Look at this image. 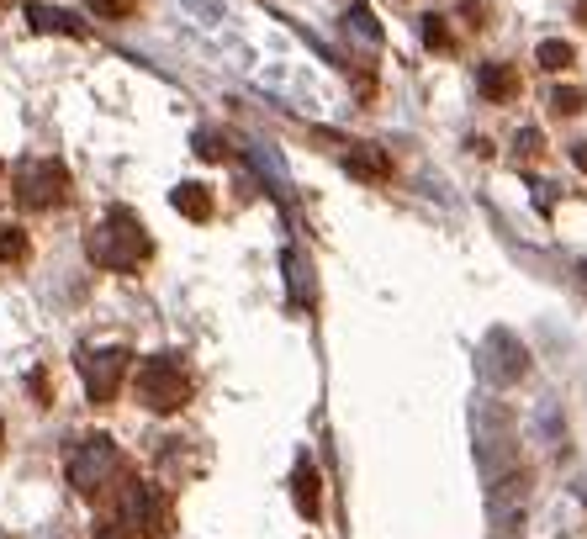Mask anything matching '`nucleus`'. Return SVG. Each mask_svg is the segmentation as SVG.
Segmentation results:
<instances>
[{"instance_id": "nucleus-17", "label": "nucleus", "mask_w": 587, "mask_h": 539, "mask_svg": "<svg viewBox=\"0 0 587 539\" xmlns=\"http://www.w3.org/2000/svg\"><path fill=\"white\" fill-rule=\"evenodd\" d=\"M133 6H138V0H90V11L106 16V22H127V16H133Z\"/></svg>"}, {"instance_id": "nucleus-1", "label": "nucleus", "mask_w": 587, "mask_h": 539, "mask_svg": "<svg viewBox=\"0 0 587 539\" xmlns=\"http://www.w3.org/2000/svg\"><path fill=\"white\" fill-rule=\"evenodd\" d=\"M85 254L96 259L101 270L133 275V270L143 265V259L154 254V238H149V228H143V217H138L133 207H112L101 228H90V238H85Z\"/></svg>"}, {"instance_id": "nucleus-18", "label": "nucleus", "mask_w": 587, "mask_h": 539, "mask_svg": "<svg viewBox=\"0 0 587 539\" xmlns=\"http://www.w3.org/2000/svg\"><path fill=\"white\" fill-rule=\"evenodd\" d=\"M424 37H429V48H450V32H445L439 16H429V22H424Z\"/></svg>"}, {"instance_id": "nucleus-12", "label": "nucleus", "mask_w": 587, "mask_h": 539, "mask_svg": "<svg viewBox=\"0 0 587 539\" xmlns=\"http://www.w3.org/2000/svg\"><path fill=\"white\" fill-rule=\"evenodd\" d=\"M32 259V238L22 228H0V265H27Z\"/></svg>"}, {"instance_id": "nucleus-7", "label": "nucleus", "mask_w": 587, "mask_h": 539, "mask_svg": "<svg viewBox=\"0 0 587 539\" xmlns=\"http://www.w3.org/2000/svg\"><path fill=\"white\" fill-rule=\"evenodd\" d=\"M291 497H297V513L307 524L323 518V476H318L313 460H297V471H291Z\"/></svg>"}, {"instance_id": "nucleus-19", "label": "nucleus", "mask_w": 587, "mask_h": 539, "mask_svg": "<svg viewBox=\"0 0 587 539\" xmlns=\"http://www.w3.org/2000/svg\"><path fill=\"white\" fill-rule=\"evenodd\" d=\"M196 154H201V159H223V154H228V148H223V143H217L212 133H201V138H196Z\"/></svg>"}, {"instance_id": "nucleus-15", "label": "nucleus", "mask_w": 587, "mask_h": 539, "mask_svg": "<svg viewBox=\"0 0 587 539\" xmlns=\"http://www.w3.org/2000/svg\"><path fill=\"white\" fill-rule=\"evenodd\" d=\"M572 59H577L572 43H556V37H550V43H540V64H545V69H572Z\"/></svg>"}, {"instance_id": "nucleus-4", "label": "nucleus", "mask_w": 587, "mask_h": 539, "mask_svg": "<svg viewBox=\"0 0 587 539\" xmlns=\"http://www.w3.org/2000/svg\"><path fill=\"white\" fill-rule=\"evenodd\" d=\"M117 476H122V455H117V444L106 434H90L85 444L69 450V481H75V492L96 497V492L112 487Z\"/></svg>"}, {"instance_id": "nucleus-3", "label": "nucleus", "mask_w": 587, "mask_h": 539, "mask_svg": "<svg viewBox=\"0 0 587 539\" xmlns=\"http://www.w3.org/2000/svg\"><path fill=\"white\" fill-rule=\"evenodd\" d=\"M11 196H16V207H27V212H53V207H64V196H69V170L59 159H27V164H16V175H11Z\"/></svg>"}, {"instance_id": "nucleus-9", "label": "nucleus", "mask_w": 587, "mask_h": 539, "mask_svg": "<svg viewBox=\"0 0 587 539\" xmlns=\"http://www.w3.org/2000/svg\"><path fill=\"white\" fill-rule=\"evenodd\" d=\"M344 164H350V175L371 180V185L392 175V154L381 143H350V159H344Z\"/></svg>"}, {"instance_id": "nucleus-8", "label": "nucleus", "mask_w": 587, "mask_h": 539, "mask_svg": "<svg viewBox=\"0 0 587 539\" xmlns=\"http://www.w3.org/2000/svg\"><path fill=\"white\" fill-rule=\"evenodd\" d=\"M476 90H482V101H492V106H508V101H519V69L513 64H482L476 69Z\"/></svg>"}, {"instance_id": "nucleus-2", "label": "nucleus", "mask_w": 587, "mask_h": 539, "mask_svg": "<svg viewBox=\"0 0 587 539\" xmlns=\"http://www.w3.org/2000/svg\"><path fill=\"white\" fill-rule=\"evenodd\" d=\"M138 402L149 407V413H180V407L191 402V376L186 365H180V355H149L138 365Z\"/></svg>"}, {"instance_id": "nucleus-6", "label": "nucleus", "mask_w": 587, "mask_h": 539, "mask_svg": "<svg viewBox=\"0 0 587 539\" xmlns=\"http://www.w3.org/2000/svg\"><path fill=\"white\" fill-rule=\"evenodd\" d=\"M127 370H133V355H127V349H85L80 355V376H85V392H90L96 407L117 402Z\"/></svg>"}, {"instance_id": "nucleus-14", "label": "nucleus", "mask_w": 587, "mask_h": 539, "mask_svg": "<svg viewBox=\"0 0 587 539\" xmlns=\"http://www.w3.org/2000/svg\"><path fill=\"white\" fill-rule=\"evenodd\" d=\"M344 22H350L360 37H371V43H381V22H376V11H371V6H350V11H344Z\"/></svg>"}, {"instance_id": "nucleus-11", "label": "nucleus", "mask_w": 587, "mask_h": 539, "mask_svg": "<svg viewBox=\"0 0 587 539\" xmlns=\"http://www.w3.org/2000/svg\"><path fill=\"white\" fill-rule=\"evenodd\" d=\"M27 22L38 27V32H69V37H80V32H85L69 11H53V6H27Z\"/></svg>"}, {"instance_id": "nucleus-22", "label": "nucleus", "mask_w": 587, "mask_h": 539, "mask_svg": "<svg viewBox=\"0 0 587 539\" xmlns=\"http://www.w3.org/2000/svg\"><path fill=\"white\" fill-rule=\"evenodd\" d=\"M0 439H6V423H0Z\"/></svg>"}, {"instance_id": "nucleus-10", "label": "nucleus", "mask_w": 587, "mask_h": 539, "mask_svg": "<svg viewBox=\"0 0 587 539\" xmlns=\"http://www.w3.org/2000/svg\"><path fill=\"white\" fill-rule=\"evenodd\" d=\"M170 207L180 217H191V222H212V191H207V185H196V180H186V185H175V191H170Z\"/></svg>"}, {"instance_id": "nucleus-16", "label": "nucleus", "mask_w": 587, "mask_h": 539, "mask_svg": "<svg viewBox=\"0 0 587 539\" xmlns=\"http://www.w3.org/2000/svg\"><path fill=\"white\" fill-rule=\"evenodd\" d=\"M545 154V138L535 133V127H524L519 138H513V159H540Z\"/></svg>"}, {"instance_id": "nucleus-21", "label": "nucleus", "mask_w": 587, "mask_h": 539, "mask_svg": "<svg viewBox=\"0 0 587 539\" xmlns=\"http://www.w3.org/2000/svg\"><path fill=\"white\" fill-rule=\"evenodd\" d=\"M96 539H138V534L127 529V524H101V529H96Z\"/></svg>"}, {"instance_id": "nucleus-20", "label": "nucleus", "mask_w": 587, "mask_h": 539, "mask_svg": "<svg viewBox=\"0 0 587 539\" xmlns=\"http://www.w3.org/2000/svg\"><path fill=\"white\" fill-rule=\"evenodd\" d=\"M286 270H291V291H297V302H302V254L297 249H286Z\"/></svg>"}, {"instance_id": "nucleus-13", "label": "nucleus", "mask_w": 587, "mask_h": 539, "mask_svg": "<svg viewBox=\"0 0 587 539\" xmlns=\"http://www.w3.org/2000/svg\"><path fill=\"white\" fill-rule=\"evenodd\" d=\"M582 106H587V90H577V85H556V90H550V111H556V117H577Z\"/></svg>"}, {"instance_id": "nucleus-5", "label": "nucleus", "mask_w": 587, "mask_h": 539, "mask_svg": "<svg viewBox=\"0 0 587 539\" xmlns=\"http://www.w3.org/2000/svg\"><path fill=\"white\" fill-rule=\"evenodd\" d=\"M122 524L143 539H170V529H175L170 492L154 487V481H133V487L122 492Z\"/></svg>"}]
</instances>
